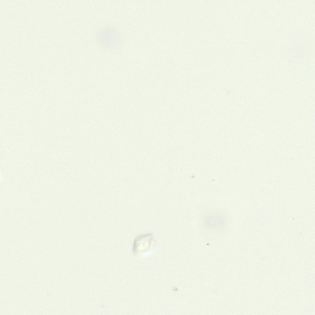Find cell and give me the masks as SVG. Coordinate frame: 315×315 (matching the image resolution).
<instances>
[{"label": "cell", "mask_w": 315, "mask_h": 315, "mask_svg": "<svg viewBox=\"0 0 315 315\" xmlns=\"http://www.w3.org/2000/svg\"><path fill=\"white\" fill-rule=\"evenodd\" d=\"M232 224L231 216L227 210L214 209L201 213L198 228L202 235L210 237L226 234L230 230Z\"/></svg>", "instance_id": "1"}, {"label": "cell", "mask_w": 315, "mask_h": 315, "mask_svg": "<svg viewBox=\"0 0 315 315\" xmlns=\"http://www.w3.org/2000/svg\"><path fill=\"white\" fill-rule=\"evenodd\" d=\"M104 27L98 31V40L100 46L106 49H113L120 42V35L116 29Z\"/></svg>", "instance_id": "2"}, {"label": "cell", "mask_w": 315, "mask_h": 315, "mask_svg": "<svg viewBox=\"0 0 315 315\" xmlns=\"http://www.w3.org/2000/svg\"><path fill=\"white\" fill-rule=\"evenodd\" d=\"M154 238L150 234H143L138 237L135 239L133 245V249L135 251L137 250H143L148 249L150 246Z\"/></svg>", "instance_id": "3"}]
</instances>
